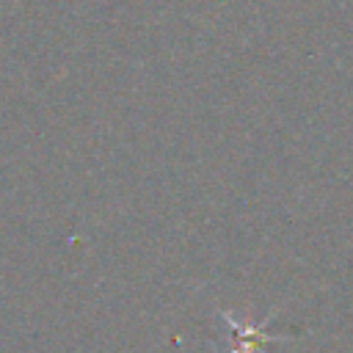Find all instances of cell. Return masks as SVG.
<instances>
[{
    "mask_svg": "<svg viewBox=\"0 0 353 353\" xmlns=\"http://www.w3.org/2000/svg\"><path fill=\"white\" fill-rule=\"evenodd\" d=\"M223 325L229 331V336L223 342L226 353H256L268 342H279V336H270V334H265L262 328H254V325H237L234 317H226V314H223Z\"/></svg>",
    "mask_w": 353,
    "mask_h": 353,
    "instance_id": "obj_1",
    "label": "cell"
}]
</instances>
